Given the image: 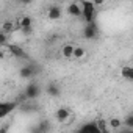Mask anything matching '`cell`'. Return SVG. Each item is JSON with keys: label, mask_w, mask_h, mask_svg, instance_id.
Instances as JSON below:
<instances>
[{"label": "cell", "mask_w": 133, "mask_h": 133, "mask_svg": "<svg viewBox=\"0 0 133 133\" xmlns=\"http://www.w3.org/2000/svg\"><path fill=\"white\" fill-rule=\"evenodd\" d=\"M6 44H8V36L0 31V45H6Z\"/></svg>", "instance_id": "ac0fdd59"}, {"label": "cell", "mask_w": 133, "mask_h": 133, "mask_svg": "<svg viewBox=\"0 0 133 133\" xmlns=\"http://www.w3.org/2000/svg\"><path fill=\"white\" fill-rule=\"evenodd\" d=\"M16 27H19L21 31H22L25 36H30V35L33 33V22H31V17H30V16H24V17H21Z\"/></svg>", "instance_id": "7a4b0ae2"}, {"label": "cell", "mask_w": 133, "mask_h": 133, "mask_svg": "<svg viewBox=\"0 0 133 133\" xmlns=\"http://www.w3.org/2000/svg\"><path fill=\"white\" fill-rule=\"evenodd\" d=\"M61 16H63V11H61V8L56 6V5H53V6H50V8L47 10V17H49L50 21H58Z\"/></svg>", "instance_id": "ba28073f"}, {"label": "cell", "mask_w": 133, "mask_h": 133, "mask_svg": "<svg viewBox=\"0 0 133 133\" xmlns=\"http://www.w3.org/2000/svg\"><path fill=\"white\" fill-rule=\"evenodd\" d=\"M74 44H64L63 47H61V55H63V58H66V59H71L72 58V53H74Z\"/></svg>", "instance_id": "30bf717a"}, {"label": "cell", "mask_w": 133, "mask_h": 133, "mask_svg": "<svg viewBox=\"0 0 133 133\" xmlns=\"http://www.w3.org/2000/svg\"><path fill=\"white\" fill-rule=\"evenodd\" d=\"M85 55H86V50L83 47H80V45H75L74 47V53H72V58L74 59H82V58H85Z\"/></svg>", "instance_id": "5bb4252c"}, {"label": "cell", "mask_w": 133, "mask_h": 133, "mask_svg": "<svg viewBox=\"0 0 133 133\" xmlns=\"http://www.w3.org/2000/svg\"><path fill=\"white\" fill-rule=\"evenodd\" d=\"M14 28H16V24H14L13 21H5V22L2 24V27H0V31L5 33V35L8 36L11 31H14Z\"/></svg>", "instance_id": "8fae6325"}, {"label": "cell", "mask_w": 133, "mask_h": 133, "mask_svg": "<svg viewBox=\"0 0 133 133\" xmlns=\"http://www.w3.org/2000/svg\"><path fill=\"white\" fill-rule=\"evenodd\" d=\"M125 133H133V130H127V131H125Z\"/></svg>", "instance_id": "603a6c76"}, {"label": "cell", "mask_w": 133, "mask_h": 133, "mask_svg": "<svg viewBox=\"0 0 133 133\" xmlns=\"http://www.w3.org/2000/svg\"><path fill=\"white\" fill-rule=\"evenodd\" d=\"M16 107H17L16 102H0V119L5 117V116H8Z\"/></svg>", "instance_id": "3957f363"}, {"label": "cell", "mask_w": 133, "mask_h": 133, "mask_svg": "<svg viewBox=\"0 0 133 133\" xmlns=\"http://www.w3.org/2000/svg\"><path fill=\"white\" fill-rule=\"evenodd\" d=\"M80 8H82V16L85 19L86 24H92L96 21V6L92 5V2H89V0H82V2H78Z\"/></svg>", "instance_id": "6da1fadb"}, {"label": "cell", "mask_w": 133, "mask_h": 133, "mask_svg": "<svg viewBox=\"0 0 133 133\" xmlns=\"http://www.w3.org/2000/svg\"><path fill=\"white\" fill-rule=\"evenodd\" d=\"M0 133H8V125H5V127L0 128Z\"/></svg>", "instance_id": "ffe728a7"}, {"label": "cell", "mask_w": 133, "mask_h": 133, "mask_svg": "<svg viewBox=\"0 0 133 133\" xmlns=\"http://www.w3.org/2000/svg\"><path fill=\"white\" fill-rule=\"evenodd\" d=\"M94 124H96V127L102 131V130H105V128H108V125H107V121L105 119H96L94 121Z\"/></svg>", "instance_id": "e0dca14e"}, {"label": "cell", "mask_w": 133, "mask_h": 133, "mask_svg": "<svg viewBox=\"0 0 133 133\" xmlns=\"http://www.w3.org/2000/svg\"><path fill=\"white\" fill-rule=\"evenodd\" d=\"M5 49L8 50V53H11V55H13V56H16V58H27V53H25L19 45L6 44V45H5Z\"/></svg>", "instance_id": "8992f818"}, {"label": "cell", "mask_w": 133, "mask_h": 133, "mask_svg": "<svg viewBox=\"0 0 133 133\" xmlns=\"http://www.w3.org/2000/svg\"><path fill=\"white\" fill-rule=\"evenodd\" d=\"M83 36H85L86 39H94V38L97 36V25H96V22L85 25V28H83Z\"/></svg>", "instance_id": "5b68a950"}, {"label": "cell", "mask_w": 133, "mask_h": 133, "mask_svg": "<svg viewBox=\"0 0 133 133\" xmlns=\"http://www.w3.org/2000/svg\"><path fill=\"white\" fill-rule=\"evenodd\" d=\"M39 92H41V89H39L38 85H28L24 96H25V99H28V100H35V99H38Z\"/></svg>", "instance_id": "52a82bcc"}, {"label": "cell", "mask_w": 133, "mask_h": 133, "mask_svg": "<svg viewBox=\"0 0 133 133\" xmlns=\"http://www.w3.org/2000/svg\"><path fill=\"white\" fill-rule=\"evenodd\" d=\"M121 77L128 80V82L133 80V68H131V66H124V68L121 69Z\"/></svg>", "instance_id": "7c38bea8"}, {"label": "cell", "mask_w": 133, "mask_h": 133, "mask_svg": "<svg viewBox=\"0 0 133 133\" xmlns=\"http://www.w3.org/2000/svg\"><path fill=\"white\" fill-rule=\"evenodd\" d=\"M47 94H50L52 97H58L59 96V88L56 85H49L47 86Z\"/></svg>", "instance_id": "2e32d148"}, {"label": "cell", "mask_w": 133, "mask_h": 133, "mask_svg": "<svg viewBox=\"0 0 133 133\" xmlns=\"http://www.w3.org/2000/svg\"><path fill=\"white\" fill-rule=\"evenodd\" d=\"M5 58V52H3V49L0 47V59H3Z\"/></svg>", "instance_id": "44dd1931"}, {"label": "cell", "mask_w": 133, "mask_h": 133, "mask_svg": "<svg viewBox=\"0 0 133 133\" xmlns=\"http://www.w3.org/2000/svg\"><path fill=\"white\" fill-rule=\"evenodd\" d=\"M68 14L74 16V17H80L82 16V8H80L78 2H72V3L68 5Z\"/></svg>", "instance_id": "9c48e42d"}, {"label": "cell", "mask_w": 133, "mask_h": 133, "mask_svg": "<svg viewBox=\"0 0 133 133\" xmlns=\"http://www.w3.org/2000/svg\"><path fill=\"white\" fill-rule=\"evenodd\" d=\"M33 74H35L33 66H24V68H21V71H19V75L22 78H30Z\"/></svg>", "instance_id": "4fadbf2b"}, {"label": "cell", "mask_w": 133, "mask_h": 133, "mask_svg": "<svg viewBox=\"0 0 133 133\" xmlns=\"http://www.w3.org/2000/svg\"><path fill=\"white\" fill-rule=\"evenodd\" d=\"M125 125H127L128 130H131V127H133V116H131V114L127 116V119H125Z\"/></svg>", "instance_id": "d6986e66"}, {"label": "cell", "mask_w": 133, "mask_h": 133, "mask_svg": "<svg viewBox=\"0 0 133 133\" xmlns=\"http://www.w3.org/2000/svg\"><path fill=\"white\" fill-rule=\"evenodd\" d=\"M100 133H111V131H110V130H108V128H105V130H102V131H100Z\"/></svg>", "instance_id": "7402d4cb"}, {"label": "cell", "mask_w": 133, "mask_h": 133, "mask_svg": "<svg viewBox=\"0 0 133 133\" xmlns=\"http://www.w3.org/2000/svg\"><path fill=\"white\" fill-rule=\"evenodd\" d=\"M55 117H56V121H58V122L64 124L66 121H68V119L71 117V110H69V108L61 107V108H58V110L55 111Z\"/></svg>", "instance_id": "277c9868"}, {"label": "cell", "mask_w": 133, "mask_h": 133, "mask_svg": "<svg viewBox=\"0 0 133 133\" xmlns=\"http://www.w3.org/2000/svg\"><path fill=\"white\" fill-rule=\"evenodd\" d=\"M107 125H108L110 128H113V130H117V128H121L122 121H121L119 117H110V121H107Z\"/></svg>", "instance_id": "9a60e30c"}]
</instances>
